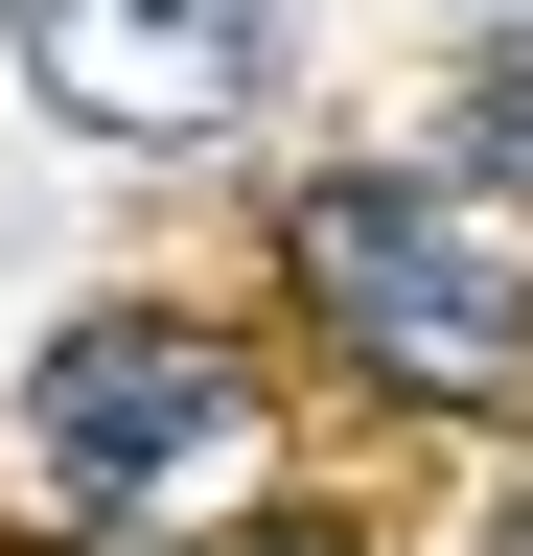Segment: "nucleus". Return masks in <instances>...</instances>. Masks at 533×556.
I'll use <instances>...</instances> for the list:
<instances>
[{"instance_id":"f257e3e1","label":"nucleus","mask_w":533,"mask_h":556,"mask_svg":"<svg viewBox=\"0 0 533 556\" xmlns=\"http://www.w3.org/2000/svg\"><path fill=\"white\" fill-rule=\"evenodd\" d=\"M302 302L348 325L394 394H510V371H533L510 255L464 232L441 186H394V163H325V186H302Z\"/></svg>"},{"instance_id":"f03ea898","label":"nucleus","mask_w":533,"mask_h":556,"mask_svg":"<svg viewBox=\"0 0 533 556\" xmlns=\"http://www.w3.org/2000/svg\"><path fill=\"white\" fill-rule=\"evenodd\" d=\"M210 441H255V371H232L210 325H140V302H116V325H71V348L24 371V486H47L71 533L163 510Z\"/></svg>"},{"instance_id":"7ed1b4c3","label":"nucleus","mask_w":533,"mask_h":556,"mask_svg":"<svg viewBox=\"0 0 533 556\" xmlns=\"http://www.w3.org/2000/svg\"><path fill=\"white\" fill-rule=\"evenodd\" d=\"M24 24V93L71 139H232L255 93H279V0H0Z\"/></svg>"},{"instance_id":"20e7f679","label":"nucleus","mask_w":533,"mask_h":556,"mask_svg":"<svg viewBox=\"0 0 533 556\" xmlns=\"http://www.w3.org/2000/svg\"><path fill=\"white\" fill-rule=\"evenodd\" d=\"M464 186H533V47H487V93H464Z\"/></svg>"},{"instance_id":"39448f33","label":"nucleus","mask_w":533,"mask_h":556,"mask_svg":"<svg viewBox=\"0 0 533 556\" xmlns=\"http://www.w3.org/2000/svg\"><path fill=\"white\" fill-rule=\"evenodd\" d=\"M210 556H348V533H210Z\"/></svg>"},{"instance_id":"423d86ee","label":"nucleus","mask_w":533,"mask_h":556,"mask_svg":"<svg viewBox=\"0 0 533 556\" xmlns=\"http://www.w3.org/2000/svg\"><path fill=\"white\" fill-rule=\"evenodd\" d=\"M487 556H533V510H510V533H487Z\"/></svg>"}]
</instances>
